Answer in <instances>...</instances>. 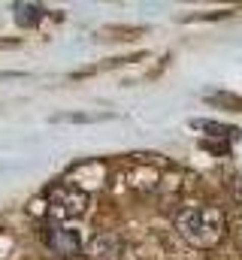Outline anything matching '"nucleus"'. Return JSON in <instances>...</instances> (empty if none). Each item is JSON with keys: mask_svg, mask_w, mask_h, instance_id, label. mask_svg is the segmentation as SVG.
<instances>
[{"mask_svg": "<svg viewBox=\"0 0 242 260\" xmlns=\"http://www.w3.org/2000/svg\"><path fill=\"white\" fill-rule=\"evenodd\" d=\"M176 227H179L182 239L191 242L194 248H215L224 239L227 221L218 206H188L179 212Z\"/></svg>", "mask_w": 242, "mask_h": 260, "instance_id": "nucleus-1", "label": "nucleus"}, {"mask_svg": "<svg viewBox=\"0 0 242 260\" xmlns=\"http://www.w3.org/2000/svg\"><path fill=\"white\" fill-rule=\"evenodd\" d=\"M85 209H88V194L85 191L67 188V185L55 188V194H52V215H58V218H79V215H85Z\"/></svg>", "mask_w": 242, "mask_h": 260, "instance_id": "nucleus-2", "label": "nucleus"}, {"mask_svg": "<svg viewBox=\"0 0 242 260\" xmlns=\"http://www.w3.org/2000/svg\"><path fill=\"white\" fill-rule=\"evenodd\" d=\"M43 239H46V245H49L55 254H60V257H76V254L82 251L79 233L70 230V227H46V230H43Z\"/></svg>", "mask_w": 242, "mask_h": 260, "instance_id": "nucleus-3", "label": "nucleus"}, {"mask_svg": "<svg viewBox=\"0 0 242 260\" xmlns=\"http://www.w3.org/2000/svg\"><path fill=\"white\" fill-rule=\"evenodd\" d=\"M121 254H124V242L115 233H97L88 245L91 260H121Z\"/></svg>", "mask_w": 242, "mask_h": 260, "instance_id": "nucleus-4", "label": "nucleus"}, {"mask_svg": "<svg viewBox=\"0 0 242 260\" xmlns=\"http://www.w3.org/2000/svg\"><path fill=\"white\" fill-rule=\"evenodd\" d=\"M40 18H46V9L40 3H15V21H18V27H37Z\"/></svg>", "mask_w": 242, "mask_h": 260, "instance_id": "nucleus-5", "label": "nucleus"}, {"mask_svg": "<svg viewBox=\"0 0 242 260\" xmlns=\"http://www.w3.org/2000/svg\"><path fill=\"white\" fill-rule=\"evenodd\" d=\"M197 130H212V136H236V127L227 124H215V121H191Z\"/></svg>", "mask_w": 242, "mask_h": 260, "instance_id": "nucleus-6", "label": "nucleus"}]
</instances>
